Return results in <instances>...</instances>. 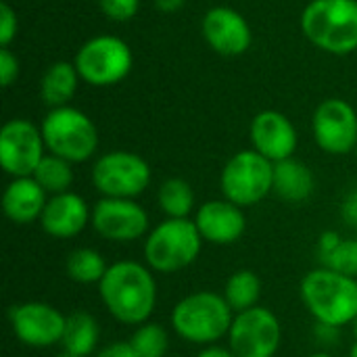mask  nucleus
I'll return each mask as SVG.
<instances>
[{
    "label": "nucleus",
    "instance_id": "f257e3e1",
    "mask_svg": "<svg viewBox=\"0 0 357 357\" xmlns=\"http://www.w3.org/2000/svg\"><path fill=\"white\" fill-rule=\"evenodd\" d=\"M98 293L109 314L121 324H144L157 303V284L149 268L136 261L109 266L98 282Z\"/></svg>",
    "mask_w": 357,
    "mask_h": 357
},
{
    "label": "nucleus",
    "instance_id": "f03ea898",
    "mask_svg": "<svg viewBox=\"0 0 357 357\" xmlns=\"http://www.w3.org/2000/svg\"><path fill=\"white\" fill-rule=\"evenodd\" d=\"M301 299L320 324L345 326L357 318V280L318 268L301 280Z\"/></svg>",
    "mask_w": 357,
    "mask_h": 357
},
{
    "label": "nucleus",
    "instance_id": "7ed1b4c3",
    "mask_svg": "<svg viewBox=\"0 0 357 357\" xmlns=\"http://www.w3.org/2000/svg\"><path fill=\"white\" fill-rule=\"evenodd\" d=\"M301 29L318 48L347 54L357 48V0H312L301 15Z\"/></svg>",
    "mask_w": 357,
    "mask_h": 357
},
{
    "label": "nucleus",
    "instance_id": "20e7f679",
    "mask_svg": "<svg viewBox=\"0 0 357 357\" xmlns=\"http://www.w3.org/2000/svg\"><path fill=\"white\" fill-rule=\"evenodd\" d=\"M234 312L213 291H199L184 297L172 312V326L188 343L211 345L230 333Z\"/></svg>",
    "mask_w": 357,
    "mask_h": 357
},
{
    "label": "nucleus",
    "instance_id": "39448f33",
    "mask_svg": "<svg viewBox=\"0 0 357 357\" xmlns=\"http://www.w3.org/2000/svg\"><path fill=\"white\" fill-rule=\"evenodd\" d=\"M203 236L195 222L165 220L151 230L144 241V259L151 270L161 274H174L188 268L201 253Z\"/></svg>",
    "mask_w": 357,
    "mask_h": 357
},
{
    "label": "nucleus",
    "instance_id": "423d86ee",
    "mask_svg": "<svg viewBox=\"0 0 357 357\" xmlns=\"http://www.w3.org/2000/svg\"><path fill=\"white\" fill-rule=\"evenodd\" d=\"M42 138L50 155L69 163H82L96 153L98 132L88 115L73 107L52 109L42 121Z\"/></svg>",
    "mask_w": 357,
    "mask_h": 357
},
{
    "label": "nucleus",
    "instance_id": "0eeeda50",
    "mask_svg": "<svg viewBox=\"0 0 357 357\" xmlns=\"http://www.w3.org/2000/svg\"><path fill=\"white\" fill-rule=\"evenodd\" d=\"M220 184L226 201L251 207L274 190V163L257 151H241L224 165Z\"/></svg>",
    "mask_w": 357,
    "mask_h": 357
},
{
    "label": "nucleus",
    "instance_id": "6e6552de",
    "mask_svg": "<svg viewBox=\"0 0 357 357\" xmlns=\"http://www.w3.org/2000/svg\"><path fill=\"white\" fill-rule=\"evenodd\" d=\"M130 46L115 36H98L88 40L75 54V69L90 86H113L132 69Z\"/></svg>",
    "mask_w": 357,
    "mask_h": 357
},
{
    "label": "nucleus",
    "instance_id": "1a4fd4ad",
    "mask_svg": "<svg viewBox=\"0 0 357 357\" xmlns=\"http://www.w3.org/2000/svg\"><path fill=\"white\" fill-rule=\"evenodd\" d=\"M94 188L109 199H134L151 184L149 163L128 151L102 155L92 167Z\"/></svg>",
    "mask_w": 357,
    "mask_h": 357
},
{
    "label": "nucleus",
    "instance_id": "9d476101",
    "mask_svg": "<svg viewBox=\"0 0 357 357\" xmlns=\"http://www.w3.org/2000/svg\"><path fill=\"white\" fill-rule=\"evenodd\" d=\"M282 328L268 307H251L234 316L228 343L236 357H274L280 347Z\"/></svg>",
    "mask_w": 357,
    "mask_h": 357
},
{
    "label": "nucleus",
    "instance_id": "9b49d317",
    "mask_svg": "<svg viewBox=\"0 0 357 357\" xmlns=\"http://www.w3.org/2000/svg\"><path fill=\"white\" fill-rule=\"evenodd\" d=\"M44 138L27 119H10L0 132V163L13 178H29L44 159Z\"/></svg>",
    "mask_w": 357,
    "mask_h": 357
},
{
    "label": "nucleus",
    "instance_id": "f8f14e48",
    "mask_svg": "<svg viewBox=\"0 0 357 357\" xmlns=\"http://www.w3.org/2000/svg\"><path fill=\"white\" fill-rule=\"evenodd\" d=\"M314 138L331 155H345L357 149L356 109L343 98L324 100L314 113Z\"/></svg>",
    "mask_w": 357,
    "mask_h": 357
},
{
    "label": "nucleus",
    "instance_id": "ddd939ff",
    "mask_svg": "<svg viewBox=\"0 0 357 357\" xmlns=\"http://www.w3.org/2000/svg\"><path fill=\"white\" fill-rule=\"evenodd\" d=\"M10 324L23 345L50 347L63 341L67 318L48 303L29 301L10 307Z\"/></svg>",
    "mask_w": 357,
    "mask_h": 357
},
{
    "label": "nucleus",
    "instance_id": "4468645a",
    "mask_svg": "<svg viewBox=\"0 0 357 357\" xmlns=\"http://www.w3.org/2000/svg\"><path fill=\"white\" fill-rule=\"evenodd\" d=\"M92 226L107 241L128 243L149 230V215L132 199L105 197L92 209Z\"/></svg>",
    "mask_w": 357,
    "mask_h": 357
},
{
    "label": "nucleus",
    "instance_id": "2eb2a0df",
    "mask_svg": "<svg viewBox=\"0 0 357 357\" xmlns=\"http://www.w3.org/2000/svg\"><path fill=\"white\" fill-rule=\"evenodd\" d=\"M203 36L209 46L226 56L243 54L251 46V27L247 19L228 6H215L203 17Z\"/></svg>",
    "mask_w": 357,
    "mask_h": 357
},
{
    "label": "nucleus",
    "instance_id": "dca6fc26",
    "mask_svg": "<svg viewBox=\"0 0 357 357\" xmlns=\"http://www.w3.org/2000/svg\"><path fill=\"white\" fill-rule=\"evenodd\" d=\"M253 151L272 163L291 159L297 149V132L293 123L278 111H261L251 123Z\"/></svg>",
    "mask_w": 357,
    "mask_h": 357
},
{
    "label": "nucleus",
    "instance_id": "f3484780",
    "mask_svg": "<svg viewBox=\"0 0 357 357\" xmlns=\"http://www.w3.org/2000/svg\"><path fill=\"white\" fill-rule=\"evenodd\" d=\"M195 224L203 241L213 245H232L245 234L247 228L245 213L230 201H207L197 211Z\"/></svg>",
    "mask_w": 357,
    "mask_h": 357
},
{
    "label": "nucleus",
    "instance_id": "a211bd4d",
    "mask_svg": "<svg viewBox=\"0 0 357 357\" xmlns=\"http://www.w3.org/2000/svg\"><path fill=\"white\" fill-rule=\"evenodd\" d=\"M42 230L54 238L77 236L88 224V205L75 192H61L48 199L42 215Z\"/></svg>",
    "mask_w": 357,
    "mask_h": 357
},
{
    "label": "nucleus",
    "instance_id": "6ab92c4d",
    "mask_svg": "<svg viewBox=\"0 0 357 357\" xmlns=\"http://www.w3.org/2000/svg\"><path fill=\"white\" fill-rule=\"evenodd\" d=\"M46 190L36 182L33 176L29 178H15L2 197V209L6 218L15 224H31L36 218L42 215L48 199Z\"/></svg>",
    "mask_w": 357,
    "mask_h": 357
},
{
    "label": "nucleus",
    "instance_id": "aec40b11",
    "mask_svg": "<svg viewBox=\"0 0 357 357\" xmlns=\"http://www.w3.org/2000/svg\"><path fill=\"white\" fill-rule=\"evenodd\" d=\"M314 186V174L301 161L284 159L274 163V192L280 199L289 203H301L312 197Z\"/></svg>",
    "mask_w": 357,
    "mask_h": 357
},
{
    "label": "nucleus",
    "instance_id": "412c9836",
    "mask_svg": "<svg viewBox=\"0 0 357 357\" xmlns=\"http://www.w3.org/2000/svg\"><path fill=\"white\" fill-rule=\"evenodd\" d=\"M77 79L79 73L75 69V65L59 61L54 65H50L42 77V98L48 107L59 109V107H67V102L73 98L75 88H77Z\"/></svg>",
    "mask_w": 357,
    "mask_h": 357
},
{
    "label": "nucleus",
    "instance_id": "4be33fe9",
    "mask_svg": "<svg viewBox=\"0 0 357 357\" xmlns=\"http://www.w3.org/2000/svg\"><path fill=\"white\" fill-rule=\"evenodd\" d=\"M100 328L94 316L86 312H75L67 316V326L63 335V349L77 357L90 356L98 345Z\"/></svg>",
    "mask_w": 357,
    "mask_h": 357
},
{
    "label": "nucleus",
    "instance_id": "5701e85b",
    "mask_svg": "<svg viewBox=\"0 0 357 357\" xmlns=\"http://www.w3.org/2000/svg\"><path fill=\"white\" fill-rule=\"evenodd\" d=\"M261 295V282L255 272L251 270H238L234 272L224 289V299L232 307L234 314L247 312L257 305V299Z\"/></svg>",
    "mask_w": 357,
    "mask_h": 357
},
{
    "label": "nucleus",
    "instance_id": "b1692460",
    "mask_svg": "<svg viewBox=\"0 0 357 357\" xmlns=\"http://www.w3.org/2000/svg\"><path fill=\"white\" fill-rule=\"evenodd\" d=\"M159 207L174 220L186 218L195 207V192L182 178H169L159 188Z\"/></svg>",
    "mask_w": 357,
    "mask_h": 357
},
{
    "label": "nucleus",
    "instance_id": "393cba45",
    "mask_svg": "<svg viewBox=\"0 0 357 357\" xmlns=\"http://www.w3.org/2000/svg\"><path fill=\"white\" fill-rule=\"evenodd\" d=\"M33 178L52 197L61 195V192H67V188L73 182L71 163L56 157V155H44V159L40 161V165L33 172Z\"/></svg>",
    "mask_w": 357,
    "mask_h": 357
},
{
    "label": "nucleus",
    "instance_id": "a878e982",
    "mask_svg": "<svg viewBox=\"0 0 357 357\" xmlns=\"http://www.w3.org/2000/svg\"><path fill=\"white\" fill-rule=\"evenodd\" d=\"M107 264L102 255L94 249H75L67 257V276L75 282L82 284H92L100 282L102 276L107 274Z\"/></svg>",
    "mask_w": 357,
    "mask_h": 357
},
{
    "label": "nucleus",
    "instance_id": "bb28decb",
    "mask_svg": "<svg viewBox=\"0 0 357 357\" xmlns=\"http://www.w3.org/2000/svg\"><path fill=\"white\" fill-rule=\"evenodd\" d=\"M130 345L140 357H165L169 349V337L161 324L144 322L130 339Z\"/></svg>",
    "mask_w": 357,
    "mask_h": 357
},
{
    "label": "nucleus",
    "instance_id": "cd10ccee",
    "mask_svg": "<svg viewBox=\"0 0 357 357\" xmlns=\"http://www.w3.org/2000/svg\"><path fill=\"white\" fill-rule=\"evenodd\" d=\"M324 268L357 278V238L339 241L335 249L322 253Z\"/></svg>",
    "mask_w": 357,
    "mask_h": 357
},
{
    "label": "nucleus",
    "instance_id": "c85d7f7f",
    "mask_svg": "<svg viewBox=\"0 0 357 357\" xmlns=\"http://www.w3.org/2000/svg\"><path fill=\"white\" fill-rule=\"evenodd\" d=\"M100 10L113 21H128L138 13L140 0H98Z\"/></svg>",
    "mask_w": 357,
    "mask_h": 357
},
{
    "label": "nucleus",
    "instance_id": "c756f323",
    "mask_svg": "<svg viewBox=\"0 0 357 357\" xmlns=\"http://www.w3.org/2000/svg\"><path fill=\"white\" fill-rule=\"evenodd\" d=\"M15 36H17V15L6 2H2L0 4V44H2V48H6Z\"/></svg>",
    "mask_w": 357,
    "mask_h": 357
},
{
    "label": "nucleus",
    "instance_id": "7c9ffc66",
    "mask_svg": "<svg viewBox=\"0 0 357 357\" xmlns=\"http://www.w3.org/2000/svg\"><path fill=\"white\" fill-rule=\"evenodd\" d=\"M19 73V61L8 48H0V77L2 86H10Z\"/></svg>",
    "mask_w": 357,
    "mask_h": 357
},
{
    "label": "nucleus",
    "instance_id": "2f4dec72",
    "mask_svg": "<svg viewBox=\"0 0 357 357\" xmlns=\"http://www.w3.org/2000/svg\"><path fill=\"white\" fill-rule=\"evenodd\" d=\"M96 357H140L136 351H134V347L130 345V341L128 343H111V345H107L105 349H100L98 351V356Z\"/></svg>",
    "mask_w": 357,
    "mask_h": 357
},
{
    "label": "nucleus",
    "instance_id": "473e14b6",
    "mask_svg": "<svg viewBox=\"0 0 357 357\" xmlns=\"http://www.w3.org/2000/svg\"><path fill=\"white\" fill-rule=\"evenodd\" d=\"M316 337H318L320 343L333 345V343H337V339H339V328H337V326H331V324H320V322H318Z\"/></svg>",
    "mask_w": 357,
    "mask_h": 357
},
{
    "label": "nucleus",
    "instance_id": "72a5a7b5",
    "mask_svg": "<svg viewBox=\"0 0 357 357\" xmlns=\"http://www.w3.org/2000/svg\"><path fill=\"white\" fill-rule=\"evenodd\" d=\"M343 218H345L349 224L357 226V192L349 195V199L345 201V207H343Z\"/></svg>",
    "mask_w": 357,
    "mask_h": 357
},
{
    "label": "nucleus",
    "instance_id": "f704fd0d",
    "mask_svg": "<svg viewBox=\"0 0 357 357\" xmlns=\"http://www.w3.org/2000/svg\"><path fill=\"white\" fill-rule=\"evenodd\" d=\"M197 357H236V356H234V351H232V349H224V347H215V345H211V347L203 349V351H201Z\"/></svg>",
    "mask_w": 357,
    "mask_h": 357
},
{
    "label": "nucleus",
    "instance_id": "c9c22d12",
    "mask_svg": "<svg viewBox=\"0 0 357 357\" xmlns=\"http://www.w3.org/2000/svg\"><path fill=\"white\" fill-rule=\"evenodd\" d=\"M184 2H186V0H155L157 8L163 10V13H174V10H178Z\"/></svg>",
    "mask_w": 357,
    "mask_h": 357
},
{
    "label": "nucleus",
    "instance_id": "e433bc0d",
    "mask_svg": "<svg viewBox=\"0 0 357 357\" xmlns=\"http://www.w3.org/2000/svg\"><path fill=\"white\" fill-rule=\"evenodd\" d=\"M54 357H77V356H73V354H69V351H65V349H63L59 356H54Z\"/></svg>",
    "mask_w": 357,
    "mask_h": 357
},
{
    "label": "nucleus",
    "instance_id": "4c0bfd02",
    "mask_svg": "<svg viewBox=\"0 0 357 357\" xmlns=\"http://www.w3.org/2000/svg\"><path fill=\"white\" fill-rule=\"evenodd\" d=\"M349 357H357V341L354 343V347H351V354H349Z\"/></svg>",
    "mask_w": 357,
    "mask_h": 357
},
{
    "label": "nucleus",
    "instance_id": "58836bf2",
    "mask_svg": "<svg viewBox=\"0 0 357 357\" xmlns=\"http://www.w3.org/2000/svg\"><path fill=\"white\" fill-rule=\"evenodd\" d=\"M310 357H333V356H328V354H314V356H310Z\"/></svg>",
    "mask_w": 357,
    "mask_h": 357
},
{
    "label": "nucleus",
    "instance_id": "ea45409f",
    "mask_svg": "<svg viewBox=\"0 0 357 357\" xmlns=\"http://www.w3.org/2000/svg\"><path fill=\"white\" fill-rule=\"evenodd\" d=\"M354 328H356V337H357V318L354 320Z\"/></svg>",
    "mask_w": 357,
    "mask_h": 357
}]
</instances>
